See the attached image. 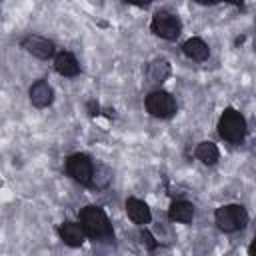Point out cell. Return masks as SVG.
Segmentation results:
<instances>
[{
  "mask_svg": "<svg viewBox=\"0 0 256 256\" xmlns=\"http://www.w3.org/2000/svg\"><path fill=\"white\" fill-rule=\"evenodd\" d=\"M80 224L84 228V232L100 242H112L114 240V232H112V224L106 216V212L98 206H86L80 212Z\"/></svg>",
  "mask_w": 256,
  "mask_h": 256,
  "instance_id": "cell-1",
  "label": "cell"
},
{
  "mask_svg": "<svg viewBox=\"0 0 256 256\" xmlns=\"http://www.w3.org/2000/svg\"><path fill=\"white\" fill-rule=\"evenodd\" d=\"M218 132L224 140L232 142V144H240L244 140L246 134V120L240 112H236L234 108H226L218 120Z\"/></svg>",
  "mask_w": 256,
  "mask_h": 256,
  "instance_id": "cell-2",
  "label": "cell"
},
{
  "mask_svg": "<svg viewBox=\"0 0 256 256\" xmlns=\"http://www.w3.org/2000/svg\"><path fill=\"white\" fill-rule=\"evenodd\" d=\"M214 220H216V224L222 232H236V230H242L248 224V214L242 206L228 204V206H220L216 210Z\"/></svg>",
  "mask_w": 256,
  "mask_h": 256,
  "instance_id": "cell-3",
  "label": "cell"
},
{
  "mask_svg": "<svg viewBox=\"0 0 256 256\" xmlns=\"http://www.w3.org/2000/svg\"><path fill=\"white\" fill-rule=\"evenodd\" d=\"M146 110L156 118H170L176 112V100L164 90H154L146 96Z\"/></svg>",
  "mask_w": 256,
  "mask_h": 256,
  "instance_id": "cell-4",
  "label": "cell"
},
{
  "mask_svg": "<svg viewBox=\"0 0 256 256\" xmlns=\"http://www.w3.org/2000/svg\"><path fill=\"white\" fill-rule=\"evenodd\" d=\"M150 28H152V32L156 36H160L164 40H176L180 36L182 24H180V20L174 14H170V12H158V14H154Z\"/></svg>",
  "mask_w": 256,
  "mask_h": 256,
  "instance_id": "cell-5",
  "label": "cell"
},
{
  "mask_svg": "<svg viewBox=\"0 0 256 256\" xmlns=\"http://www.w3.org/2000/svg\"><path fill=\"white\" fill-rule=\"evenodd\" d=\"M66 170L68 174L80 182L82 186H92V180H94V166L90 162L88 156L84 154H72L66 162Z\"/></svg>",
  "mask_w": 256,
  "mask_h": 256,
  "instance_id": "cell-6",
  "label": "cell"
},
{
  "mask_svg": "<svg viewBox=\"0 0 256 256\" xmlns=\"http://www.w3.org/2000/svg\"><path fill=\"white\" fill-rule=\"evenodd\" d=\"M22 46H24L32 56H36V58H40V60H46V58H50V56L54 54V44H52L50 40L42 38V36H36V34L26 36V38L22 40Z\"/></svg>",
  "mask_w": 256,
  "mask_h": 256,
  "instance_id": "cell-7",
  "label": "cell"
},
{
  "mask_svg": "<svg viewBox=\"0 0 256 256\" xmlns=\"http://www.w3.org/2000/svg\"><path fill=\"white\" fill-rule=\"evenodd\" d=\"M52 98H54V92H52V88H50V84L46 80H38V82L32 84V88H30V102L36 108L50 106Z\"/></svg>",
  "mask_w": 256,
  "mask_h": 256,
  "instance_id": "cell-8",
  "label": "cell"
},
{
  "mask_svg": "<svg viewBox=\"0 0 256 256\" xmlns=\"http://www.w3.org/2000/svg\"><path fill=\"white\" fill-rule=\"evenodd\" d=\"M58 234H60V238H62L64 244L76 248V246H80V244L84 242V234H86V232H84L82 224H76V222H64V224H60Z\"/></svg>",
  "mask_w": 256,
  "mask_h": 256,
  "instance_id": "cell-9",
  "label": "cell"
},
{
  "mask_svg": "<svg viewBox=\"0 0 256 256\" xmlns=\"http://www.w3.org/2000/svg\"><path fill=\"white\" fill-rule=\"evenodd\" d=\"M126 212H128L130 220H132L134 224H140V226L148 224L150 218H152L150 208L146 206V202H142V200H138V198H128V200H126Z\"/></svg>",
  "mask_w": 256,
  "mask_h": 256,
  "instance_id": "cell-10",
  "label": "cell"
},
{
  "mask_svg": "<svg viewBox=\"0 0 256 256\" xmlns=\"http://www.w3.org/2000/svg\"><path fill=\"white\" fill-rule=\"evenodd\" d=\"M182 52L190 58V60H196V62H202L208 58L210 50H208V44L202 40V38H190L184 42L182 46Z\"/></svg>",
  "mask_w": 256,
  "mask_h": 256,
  "instance_id": "cell-11",
  "label": "cell"
},
{
  "mask_svg": "<svg viewBox=\"0 0 256 256\" xmlns=\"http://www.w3.org/2000/svg\"><path fill=\"white\" fill-rule=\"evenodd\" d=\"M168 218H170L172 222L188 224V222H192V218H194V206H192L190 202H186V200H178V202H174V204L168 208Z\"/></svg>",
  "mask_w": 256,
  "mask_h": 256,
  "instance_id": "cell-12",
  "label": "cell"
},
{
  "mask_svg": "<svg viewBox=\"0 0 256 256\" xmlns=\"http://www.w3.org/2000/svg\"><path fill=\"white\" fill-rule=\"evenodd\" d=\"M54 68H56V72L58 74H62V76H76L78 72H80V66H78V62H76V58L70 54V52H60L56 58H54Z\"/></svg>",
  "mask_w": 256,
  "mask_h": 256,
  "instance_id": "cell-13",
  "label": "cell"
},
{
  "mask_svg": "<svg viewBox=\"0 0 256 256\" xmlns=\"http://www.w3.org/2000/svg\"><path fill=\"white\" fill-rule=\"evenodd\" d=\"M146 76H148L150 82L160 84V82H164V80L170 76V64H168L166 60H162V58H156V60H152V62L148 64Z\"/></svg>",
  "mask_w": 256,
  "mask_h": 256,
  "instance_id": "cell-14",
  "label": "cell"
},
{
  "mask_svg": "<svg viewBox=\"0 0 256 256\" xmlns=\"http://www.w3.org/2000/svg\"><path fill=\"white\" fill-rule=\"evenodd\" d=\"M194 154H196V158H198L202 164H208V166L216 164V162H218V158H220L218 146H216L214 142H200V144L196 146Z\"/></svg>",
  "mask_w": 256,
  "mask_h": 256,
  "instance_id": "cell-15",
  "label": "cell"
},
{
  "mask_svg": "<svg viewBox=\"0 0 256 256\" xmlns=\"http://www.w3.org/2000/svg\"><path fill=\"white\" fill-rule=\"evenodd\" d=\"M108 182H110V170H108L106 166H96V168H94V180H92V186H96V188H104Z\"/></svg>",
  "mask_w": 256,
  "mask_h": 256,
  "instance_id": "cell-16",
  "label": "cell"
},
{
  "mask_svg": "<svg viewBox=\"0 0 256 256\" xmlns=\"http://www.w3.org/2000/svg\"><path fill=\"white\" fill-rule=\"evenodd\" d=\"M140 236H142V242L148 246V250H154V248H156V240H154V236H152L148 230H142Z\"/></svg>",
  "mask_w": 256,
  "mask_h": 256,
  "instance_id": "cell-17",
  "label": "cell"
},
{
  "mask_svg": "<svg viewBox=\"0 0 256 256\" xmlns=\"http://www.w3.org/2000/svg\"><path fill=\"white\" fill-rule=\"evenodd\" d=\"M124 2H128V4H134V6H148L152 0H124Z\"/></svg>",
  "mask_w": 256,
  "mask_h": 256,
  "instance_id": "cell-18",
  "label": "cell"
},
{
  "mask_svg": "<svg viewBox=\"0 0 256 256\" xmlns=\"http://www.w3.org/2000/svg\"><path fill=\"white\" fill-rule=\"evenodd\" d=\"M88 110H90V114H92V116H94V114H98V104L88 102Z\"/></svg>",
  "mask_w": 256,
  "mask_h": 256,
  "instance_id": "cell-19",
  "label": "cell"
},
{
  "mask_svg": "<svg viewBox=\"0 0 256 256\" xmlns=\"http://www.w3.org/2000/svg\"><path fill=\"white\" fill-rule=\"evenodd\" d=\"M250 254L256 256V236H254V240H252V244H250Z\"/></svg>",
  "mask_w": 256,
  "mask_h": 256,
  "instance_id": "cell-20",
  "label": "cell"
},
{
  "mask_svg": "<svg viewBox=\"0 0 256 256\" xmlns=\"http://www.w3.org/2000/svg\"><path fill=\"white\" fill-rule=\"evenodd\" d=\"M198 4H216V2H220V0H196Z\"/></svg>",
  "mask_w": 256,
  "mask_h": 256,
  "instance_id": "cell-21",
  "label": "cell"
},
{
  "mask_svg": "<svg viewBox=\"0 0 256 256\" xmlns=\"http://www.w3.org/2000/svg\"><path fill=\"white\" fill-rule=\"evenodd\" d=\"M226 2H230V4H242L244 0H226Z\"/></svg>",
  "mask_w": 256,
  "mask_h": 256,
  "instance_id": "cell-22",
  "label": "cell"
}]
</instances>
